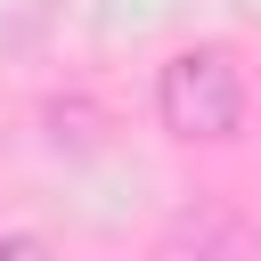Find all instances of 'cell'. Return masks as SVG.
<instances>
[{"mask_svg":"<svg viewBox=\"0 0 261 261\" xmlns=\"http://www.w3.org/2000/svg\"><path fill=\"white\" fill-rule=\"evenodd\" d=\"M155 122L179 147H228L245 130V73H237V57L220 41L171 49L163 73H155Z\"/></svg>","mask_w":261,"mask_h":261,"instance_id":"obj_1","label":"cell"},{"mask_svg":"<svg viewBox=\"0 0 261 261\" xmlns=\"http://www.w3.org/2000/svg\"><path fill=\"white\" fill-rule=\"evenodd\" d=\"M0 261H49V237H33V228H0Z\"/></svg>","mask_w":261,"mask_h":261,"instance_id":"obj_4","label":"cell"},{"mask_svg":"<svg viewBox=\"0 0 261 261\" xmlns=\"http://www.w3.org/2000/svg\"><path fill=\"white\" fill-rule=\"evenodd\" d=\"M163 261H261V220L228 196H188L163 220Z\"/></svg>","mask_w":261,"mask_h":261,"instance_id":"obj_2","label":"cell"},{"mask_svg":"<svg viewBox=\"0 0 261 261\" xmlns=\"http://www.w3.org/2000/svg\"><path fill=\"white\" fill-rule=\"evenodd\" d=\"M41 122H49V147H57V155H98V147H106V106L82 98V90H73V98H49Z\"/></svg>","mask_w":261,"mask_h":261,"instance_id":"obj_3","label":"cell"}]
</instances>
